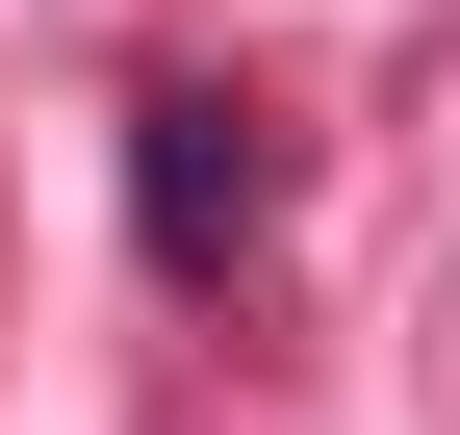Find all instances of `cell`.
<instances>
[{"label": "cell", "instance_id": "cell-1", "mask_svg": "<svg viewBox=\"0 0 460 435\" xmlns=\"http://www.w3.org/2000/svg\"><path fill=\"white\" fill-rule=\"evenodd\" d=\"M256 231V154H230V102H154V256H230Z\"/></svg>", "mask_w": 460, "mask_h": 435}]
</instances>
